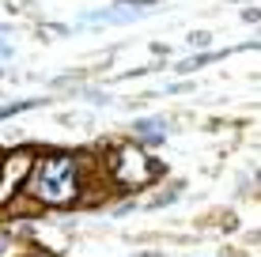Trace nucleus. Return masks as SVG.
Instances as JSON below:
<instances>
[{
	"mask_svg": "<svg viewBox=\"0 0 261 257\" xmlns=\"http://www.w3.org/2000/svg\"><path fill=\"white\" fill-rule=\"evenodd\" d=\"M148 174H151V163H144L140 152H133V148L118 152V178L121 182H144Z\"/></svg>",
	"mask_w": 261,
	"mask_h": 257,
	"instance_id": "obj_3",
	"label": "nucleus"
},
{
	"mask_svg": "<svg viewBox=\"0 0 261 257\" xmlns=\"http://www.w3.org/2000/svg\"><path fill=\"white\" fill-rule=\"evenodd\" d=\"M137 132L140 136H151V140H163V121H140Z\"/></svg>",
	"mask_w": 261,
	"mask_h": 257,
	"instance_id": "obj_4",
	"label": "nucleus"
},
{
	"mask_svg": "<svg viewBox=\"0 0 261 257\" xmlns=\"http://www.w3.org/2000/svg\"><path fill=\"white\" fill-rule=\"evenodd\" d=\"M31 189L38 193L42 201H49V205H65V201H72L76 189H80L76 159H68V155L42 159L38 170H34V178H31Z\"/></svg>",
	"mask_w": 261,
	"mask_h": 257,
	"instance_id": "obj_1",
	"label": "nucleus"
},
{
	"mask_svg": "<svg viewBox=\"0 0 261 257\" xmlns=\"http://www.w3.org/2000/svg\"><path fill=\"white\" fill-rule=\"evenodd\" d=\"M159 0H118V8H110V12H95L91 19L95 23H118V19H137V15L151 12Z\"/></svg>",
	"mask_w": 261,
	"mask_h": 257,
	"instance_id": "obj_2",
	"label": "nucleus"
},
{
	"mask_svg": "<svg viewBox=\"0 0 261 257\" xmlns=\"http://www.w3.org/2000/svg\"><path fill=\"white\" fill-rule=\"evenodd\" d=\"M0 250H4V231H0Z\"/></svg>",
	"mask_w": 261,
	"mask_h": 257,
	"instance_id": "obj_5",
	"label": "nucleus"
}]
</instances>
